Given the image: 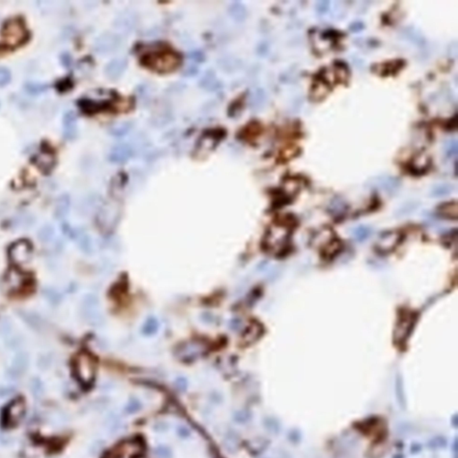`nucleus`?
Wrapping results in <instances>:
<instances>
[{"label":"nucleus","instance_id":"obj_8","mask_svg":"<svg viewBox=\"0 0 458 458\" xmlns=\"http://www.w3.org/2000/svg\"><path fill=\"white\" fill-rule=\"evenodd\" d=\"M440 215L447 219H455L457 218V205L455 203H449L439 208Z\"/></svg>","mask_w":458,"mask_h":458},{"label":"nucleus","instance_id":"obj_14","mask_svg":"<svg viewBox=\"0 0 458 458\" xmlns=\"http://www.w3.org/2000/svg\"><path fill=\"white\" fill-rule=\"evenodd\" d=\"M144 328H145V332H148L147 334L154 333L158 329V322L155 319H148L147 325L144 326Z\"/></svg>","mask_w":458,"mask_h":458},{"label":"nucleus","instance_id":"obj_6","mask_svg":"<svg viewBox=\"0 0 458 458\" xmlns=\"http://www.w3.org/2000/svg\"><path fill=\"white\" fill-rule=\"evenodd\" d=\"M63 128H64V136L68 140H73L76 138L77 135V122H76V114L73 111H68L64 114L63 118Z\"/></svg>","mask_w":458,"mask_h":458},{"label":"nucleus","instance_id":"obj_11","mask_svg":"<svg viewBox=\"0 0 458 458\" xmlns=\"http://www.w3.org/2000/svg\"><path fill=\"white\" fill-rule=\"evenodd\" d=\"M116 66H115V63L113 61L112 63L108 64V67L107 68V73H108L110 77H114L115 74L117 76H118V73L123 72L125 63H124V60H116Z\"/></svg>","mask_w":458,"mask_h":458},{"label":"nucleus","instance_id":"obj_10","mask_svg":"<svg viewBox=\"0 0 458 458\" xmlns=\"http://www.w3.org/2000/svg\"><path fill=\"white\" fill-rule=\"evenodd\" d=\"M130 155V150L127 149L126 146H120L116 148V150H114L112 152L111 160L116 162H121L124 161L128 159Z\"/></svg>","mask_w":458,"mask_h":458},{"label":"nucleus","instance_id":"obj_3","mask_svg":"<svg viewBox=\"0 0 458 458\" xmlns=\"http://www.w3.org/2000/svg\"><path fill=\"white\" fill-rule=\"evenodd\" d=\"M3 36L7 39L8 44L12 46L23 42L24 38L26 37V31L23 23L17 19L8 22L3 30Z\"/></svg>","mask_w":458,"mask_h":458},{"label":"nucleus","instance_id":"obj_4","mask_svg":"<svg viewBox=\"0 0 458 458\" xmlns=\"http://www.w3.org/2000/svg\"><path fill=\"white\" fill-rule=\"evenodd\" d=\"M415 314L412 312H403L395 331V339L399 343L406 341L415 323Z\"/></svg>","mask_w":458,"mask_h":458},{"label":"nucleus","instance_id":"obj_9","mask_svg":"<svg viewBox=\"0 0 458 458\" xmlns=\"http://www.w3.org/2000/svg\"><path fill=\"white\" fill-rule=\"evenodd\" d=\"M54 235H55L54 227H52L51 225L47 224L40 227V230L38 232V238L42 243H48L54 237Z\"/></svg>","mask_w":458,"mask_h":458},{"label":"nucleus","instance_id":"obj_5","mask_svg":"<svg viewBox=\"0 0 458 458\" xmlns=\"http://www.w3.org/2000/svg\"><path fill=\"white\" fill-rule=\"evenodd\" d=\"M401 235L398 232H386L381 235L376 243V250L380 253H387L393 251L400 243Z\"/></svg>","mask_w":458,"mask_h":458},{"label":"nucleus","instance_id":"obj_12","mask_svg":"<svg viewBox=\"0 0 458 458\" xmlns=\"http://www.w3.org/2000/svg\"><path fill=\"white\" fill-rule=\"evenodd\" d=\"M11 81V73L8 68L0 67V87L7 86Z\"/></svg>","mask_w":458,"mask_h":458},{"label":"nucleus","instance_id":"obj_7","mask_svg":"<svg viewBox=\"0 0 458 458\" xmlns=\"http://www.w3.org/2000/svg\"><path fill=\"white\" fill-rule=\"evenodd\" d=\"M70 208V199L68 195L60 196L55 207V217L57 219H64L68 215Z\"/></svg>","mask_w":458,"mask_h":458},{"label":"nucleus","instance_id":"obj_13","mask_svg":"<svg viewBox=\"0 0 458 458\" xmlns=\"http://www.w3.org/2000/svg\"><path fill=\"white\" fill-rule=\"evenodd\" d=\"M245 10L243 7H242L240 4H235L233 5L231 8V15L234 16L235 19H237V20H241L242 18H243L245 16Z\"/></svg>","mask_w":458,"mask_h":458},{"label":"nucleus","instance_id":"obj_1","mask_svg":"<svg viewBox=\"0 0 458 458\" xmlns=\"http://www.w3.org/2000/svg\"><path fill=\"white\" fill-rule=\"evenodd\" d=\"M290 236V228L286 224L273 225L266 235L265 245L268 251L279 253L285 250Z\"/></svg>","mask_w":458,"mask_h":458},{"label":"nucleus","instance_id":"obj_2","mask_svg":"<svg viewBox=\"0 0 458 458\" xmlns=\"http://www.w3.org/2000/svg\"><path fill=\"white\" fill-rule=\"evenodd\" d=\"M8 259L15 266H24L32 259V243L26 239L17 240L8 248Z\"/></svg>","mask_w":458,"mask_h":458}]
</instances>
